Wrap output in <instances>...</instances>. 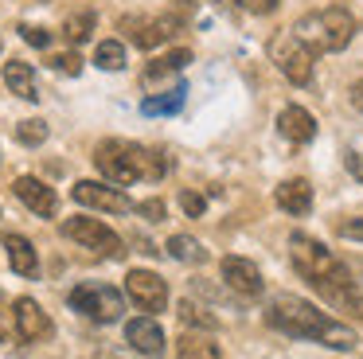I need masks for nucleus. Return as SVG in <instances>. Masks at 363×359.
Wrapping results in <instances>:
<instances>
[{
  "instance_id": "nucleus-1",
  "label": "nucleus",
  "mask_w": 363,
  "mask_h": 359,
  "mask_svg": "<svg viewBox=\"0 0 363 359\" xmlns=\"http://www.w3.org/2000/svg\"><path fill=\"white\" fill-rule=\"evenodd\" d=\"M266 324L281 336H293V340H313V343H324L332 351H352L355 348V332L340 320H332L328 312H320L313 301L305 297H293V293H281L269 301L266 309Z\"/></svg>"
},
{
  "instance_id": "nucleus-2",
  "label": "nucleus",
  "mask_w": 363,
  "mask_h": 359,
  "mask_svg": "<svg viewBox=\"0 0 363 359\" xmlns=\"http://www.w3.org/2000/svg\"><path fill=\"white\" fill-rule=\"evenodd\" d=\"M289 262H293V270H297L320 297H328L332 304H340V297L355 285L347 265L340 262L324 242H316L313 234H301V231L289 234Z\"/></svg>"
},
{
  "instance_id": "nucleus-3",
  "label": "nucleus",
  "mask_w": 363,
  "mask_h": 359,
  "mask_svg": "<svg viewBox=\"0 0 363 359\" xmlns=\"http://www.w3.org/2000/svg\"><path fill=\"white\" fill-rule=\"evenodd\" d=\"M94 164L110 184L129 187L137 180H160L168 172V156L137 145V140H102L94 148Z\"/></svg>"
},
{
  "instance_id": "nucleus-4",
  "label": "nucleus",
  "mask_w": 363,
  "mask_h": 359,
  "mask_svg": "<svg viewBox=\"0 0 363 359\" xmlns=\"http://www.w3.org/2000/svg\"><path fill=\"white\" fill-rule=\"evenodd\" d=\"M355 16L347 12V8H340V4H332V8H324V12H308V16H301L297 23H293V35L297 39H305L308 43V51H344L347 43H352V35H355Z\"/></svg>"
},
{
  "instance_id": "nucleus-5",
  "label": "nucleus",
  "mask_w": 363,
  "mask_h": 359,
  "mask_svg": "<svg viewBox=\"0 0 363 359\" xmlns=\"http://www.w3.org/2000/svg\"><path fill=\"white\" fill-rule=\"evenodd\" d=\"M67 304L74 312H82V316H90L94 324H113V320L125 316V297L113 285H102V281H82V285H74Z\"/></svg>"
},
{
  "instance_id": "nucleus-6",
  "label": "nucleus",
  "mask_w": 363,
  "mask_h": 359,
  "mask_svg": "<svg viewBox=\"0 0 363 359\" xmlns=\"http://www.w3.org/2000/svg\"><path fill=\"white\" fill-rule=\"evenodd\" d=\"M269 59H274V67L281 70L293 86L313 82V51H308V43L297 39L293 31H281V35L269 39Z\"/></svg>"
},
{
  "instance_id": "nucleus-7",
  "label": "nucleus",
  "mask_w": 363,
  "mask_h": 359,
  "mask_svg": "<svg viewBox=\"0 0 363 359\" xmlns=\"http://www.w3.org/2000/svg\"><path fill=\"white\" fill-rule=\"evenodd\" d=\"M63 234L67 238H74L79 246H86L94 258H121V238L110 231L106 223H98V219H90V215H74V219H67L63 223Z\"/></svg>"
},
{
  "instance_id": "nucleus-8",
  "label": "nucleus",
  "mask_w": 363,
  "mask_h": 359,
  "mask_svg": "<svg viewBox=\"0 0 363 359\" xmlns=\"http://www.w3.org/2000/svg\"><path fill=\"white\" fill-rule=\"evenodd\" d=\"M71 195H74V203H82V207L110 211V215H125V211L137 207L118 184H102V180H79V184L71 187Z\"/></svg>"
},
{
  "instance_id": "nucleus-9",
  "label": "nucleus",
  "mask_w": 363,
  "mask_h": 359,
  "mask_svg": "<svg viewBox=\"0 0 363 359\" xmlns=\"http://www.w3.org/2000/svg\"><path fill=\"white\" fill-rule=\"evenodd\" d=\"M125 28H129V39H133L141 51H152V47L168 43L172 35H180L184 16L180 12H164V16H152V20H121V31Z\"/></svg>"
},
{
  "instance_id": "nucleus-10",
  "label": "nucleus",
  "mask_w": 363,
  "mask_h": 359,
  "mask_svg": "<svg viewBox=\"0 0 363 359\" xmlns=\"http://www.w3.org/2000/svg\"><path fill=\"white\" fill-rule=\"evenodd\" d=\"M125 293L141 312H164L168 304V281L149 270H129L125 273Z\"/></svg>"
},
{
  "instance_id": "nucleus-11",
  "label": "nucleus",
  "mask_w": 363,
  "mask_h": 359,
  "mask_svg": "<svg viewBox=\"0 0 363 359\" xmlns=\"http://www.w3.org/2000/svg\"><path fill=\"white\" fill-rule=\"evenodd\" d=\"M12 320H16V336L24 343H43L55 332V328H51V316L32 301V297H20V301L12 304Z\"/></svg>"
},
{
  "instance_id": "nucleus-12",
  "label": "nucleus",
  "mask_w": 363,
  "mask_h": 359,
  "mask_svg": "<svg viewBox=\"0 0 363 359\" xmlns=\"http://www.w3.org/2000/svg\"><path fill=\"white\" fill-rule=\"evenodd\" d=\"M12 192H16V199L24 203L32 215H40V219H55V211H59V195H55V187H48L43 180H35V176H20L16 184H12Z\"/></svg>"
},
{
  "instance_id": "nucleus-13",
  "label": "nucleus",
  "mask_w": 363,
  "mask_h": 359,
  "mask_svg": "<svg viewBox=\"0 0 363 359\" xmlns=\"http://www.w3.org/2000/svg\"><path fill=\"white\" fill-rule=\"evenodd\" d=\"M223 281H227V289H235L238 297H262V289H266L262 270L250 258H223Z\"/></svg>"
},
{
  "instance_id": "nucleus-14",
  "label": "nucleus",
  "mask_w": 363,
  "mask_h": 359,
  "mask_svg": "<svg viewBox=\"0 0 363 359\" xmlns=\"http://www.w3.org/2000/svg\"><path fill=\"white\" fill-rule=\"evenodd\" d=\"M125 340L133 343L141 355H160V351H164V328L157 324V316H137L125 324Z\"/></svg>"
},
{
  "instance_id": "nucleus-15",
  "label": "nucleus",
  "mask_w": 363,
  "mask_h": 359,
  "mask_svg": "<svg viewBox=\"0 0 363 359\" xmlns=\"http://www.w3.org/2000/svg\"><path fill=\"white\" fill-rule=\"evenodd\" d=\"M277 129H281V137L293 140V145H308V140L316 137V117L301 106H285L281 114H277Z\"/></svg>"
},
{
  "instance_id": "nucleus-16",
  "label": "nucleus",
  "mask_w": 363,
  "mask_h": 359,
  "mask_svg": "<svg viewBox=\"0 0 363 359\" xmlns=\"http://www.w3.org/2000/svg\"><path fill=\"white\" fill-rule=\"evenodd\" d=\"M274 199H277V207L281 211H289V215H308L313 211V184L308 180H281L277 184V192H274Z\"/></svg>"
},
{
  "instance_id": "nucleus-17",
  "label": "nucleus",
  "mask_w": 363,
  "mask_h": 359,
  "mask_svg": "<svg viewBox=\"0 0 363 359\" xmlns=\"http://www.w3.org/2000/svg\"><path fill=\"white\" fill-rule=\"evenodd\" d=\"M4 250H9V262L20 277H35L40 273V258H35V246L24 238V234H4Z\"/></svg>"
},
{
  "instance_id": "nucleus-18",
  "label": "nucleus",
  "mask_w": 363,
  "mask_h": 359,
  "mask_svg": "<svg viewBox=\"0 0 363 359\" xmlns=\"http://www.w3.org/2000/svg\"><path fill=\"white\" fill-rule=\"evenodd\" d=\"M184 101H188V82H176L172 90L145 98V101H141V114H145V117H168V114H180Z\"/></svg>"
},
{
  "instance_id": "nucleus-19",
  "label": "nucleus",
  "mask_w": 363,
  "mask_h": 359,
  "mask_svg": "<svg viewBox=\"0 0 363 359\" xmlns=\"http://www.w3.org/2000/svg\"><path fill=\"white\" fill-rule=\"evenodd\" d=\"M176 359H223V351L207 332H184L176 340Z\"/></svg>"
},
{
  "instance_id": "nucleus-20",
  "label": "nucleus",
  "mask_w": 363,
  "mask_h": 359,
  "mask_svg": "<svg viewBox=\"0 0 363 359\" xmlns=\"http://www.w3.org/2000/svg\"><path fill=\"white\" fill-rule=\"evenodd\" d=\"M188 62H191V51H188V47L160 55V59H157V62H149V70H145V86H157V82H164V78L180 74V70L188 67Z\"/></svg>"
},
{
  "instance_id": "nucleus-21",
  "label": "nucleus",
  "mask_w": 363,
  "mask_h": 359,
  "mask_svg": "<svg viewBox=\"0 0 363 359\" xmlns=\"http://www.w3.org/2000/svg\"><path fill=\"white\" fill-rule=\"evenodd\" d=\"M4 86H9L16 98H24V101L40 98V94H35V74H32L28 62H4Z\"/></svg>"
},
{
  "instance_id": "nucleus-22",
  "label": "nucleus",
  "mask_w": 363,
  "mask_h": 359,
  "mask_svg": "<svg viewBox=\"0 0 363 359\" xmlns=\"http://www.w3.org/2000/svg\"><path fill=\"white\" fill-rule=\"evenodd\" d=\"M164 250L176 258V262H184V265H203V262H207L203 242H199V238H191V234H172Z\"/></svg>"
},
{
  "instance_id": "nucleus-23",
  "label": "nucleus",
  "mask_w": 363,
  "mask_h": 359,
  "mask_svg": "<svg viewBox=\"0 0 363 359\" xmlns=\"http://www.w3.org/2000/svg\"><path fill=\"white\" fill-rule=\"evenodd\" d=\"M94 23H98L94 12H74V16H67V20H63V39H67L71 47L86 43V39L94 35Z\"/></svg>"
},
{
  "instance_id": "nucleus-24",
  "label": "nucleus",
  "mask_w": 363,
  "mask_h": 359,
  "mask_svg": "<svg viewBox=\"0 0 363 359\" xmlns=\"http://www.w3.org/2000/svg\"><path fill=\"white\" fill-rule=\"evenodd\" d=\"M176 316H180V324H184V328H199V332H215V324H219V320H215L211 312H207V309H199L196 301H188V297L180 301Z\"/></svg>"
},
{
  "instance_id": "nucleus-25",
  "label": "nucleus",
  "mask_w": 363,
  "mask_h": 359,
  "mask_svg": "<svg viewBox=\"0 0 363 359\" xmlns=\"http://www.w3.org/2000/svg\"><path fill=\"white\" fill-rule=\"evenodd\" d=\"M94 67L102 70H121L125 67V47L118 43V39H106V43L94 47Z\"/></svg>"
},
{
  "instance_id": "nucleus-26",
  "label": "nucleus",
  "mask_w": 363,
  "mask_h": 359,
  "mask_svg": "<svg viewBox=\"0 0 363 359\" xmlns=\"http://www.w3.org/2000/svg\"><path fill=\"white\" fill-rule=\"evenodd\" d=\"M48 121L43 117H28V121H16V140L20 145H28V148H35V145H43L48 140Z\"/></svg>"
},
{
  "instance_id": "nucleus-27",
  "label": "nucleus",
  "mask_w": 363,
  "mask_h": 359,
  "mask_svg": "<svg viewBox=\"0 0 363 359\" xmlns=\"http://www.w3.org/2000/svg\"><path fill=\"white\" fill-rule=\"evenodd\" d=\"M51 70H59V74H82V59H79V55H74V51H67V55H51Z\"/></svg>"
},
{
  "instance_id": "nucleus-28",
  "label": "nucleus",
  "mask_w": 363,
  "mask_h": 359,
  "mask_svg": "<svg viewBox=\"0 0 363 359\" xmlns=\"http://www.w3.org/2000/svg\"><path fill=\"white\" fill-rule=\"evenodd\" d=\"M332 231H336L340 238L363 242V219H336V223H332Z\"/></svg>"
},
{
  "instance_id": "nucleus-29",
  "label": "nucleus",
  "mask_w": 363,
  "mask_h": 359,
  "mask_svg": "<svg viewBox=\"0 0 363 359\" xmlns=\"http://www.w3.org/2000/svg\"><path fill=\"white\" fill-rule=\"evenodd\" d=\"M180 207L188 211L191 219H199V215H203V211H207V199H203V195H199V192H180Z\"/></svg>"
},
{
  "instance_id": "nucleus-30",
  "label": "nucleus",
  "mask_w": 363,
  "mask_h": 359,
  "mask_svg": "<svg viewBox=\"0 0 363 359\" xmlns=\"http://www.w3.org/2000/svg\"><path fill=\"white\" fill-rule=\"evenodd\" d=\"M133 211H137V215H145L149 223H164V215H168L164 203H160V199H145V203H137Z\"/></svg>"
},
{
  "instance_id": "nucleus-31",
  "label": "nucleus",
  "mask_w": 363,
  "mask_h": 359,
  "mask_svg": "<svg viewBox=\"0 0 363 359\" xmlns=\"http://www.w3.org/2000/svg\"><path fill=\"white\" fill-rule=\"evenodd\" d=\"M20 35H24L32 47H48L51 43V31L48 28H28V23H24V28H20Z\"/></svg>"
},
{
  "instance_id": "nucleus-32",
  "label": "nucleus",
  "mask_w": 363,
  "mask_h": 359,
  "mask_svg": "<svg viewBox=\"0 0 363 359\" xmlns=\"http://www.w3.org/2000/svg\"><path fill=\"white\" fill-rule=\"evenodd\" d=\"M344 164H347V172H352V176L363 184V153H355V148H347V153H344Z\"/></svg>"
},
{
  "instance_id": "nucleus-33",
  "label": "nucleus",
  "mask_w": 363,
  "mask_h": 359,
  "mask_svg": "<svg viewBox=\"0 0 363 359\" xmlns=\"http://www.w3.org/2000/svg\"><path fill=\"white\" fill-rule=\"evenodd\" d=\"M238 4H242L246 12H254V16H269L277 8V0H238Z\"/></svg>"
},
{
  "instance_id": "nucleus-34",
  "label": "nucleus",
  "mask_w": 363,
  "mask_h": 359,
  "mask_svg": "<svg viewBox=\"0 0 363 359\" xmlns=\"http://www.w3.org/2000/svg\"><path fill=\"white\" fill-rule=\"evenodd\" d=\"M9 316H12V312H9ZM9 316L0 312V343H9V340H12V332H16V320H9Z\"/></svg>"
},
{
  "instance_id": "nucleus-35",
  "label": "nucleus",
  "mask_w": 363,
  "mask_h": 359,
  "mask_svg": "<svg viewBox=\"0 0 363 359\" xmlns=\"http://www.w3.org/2000/svg\"><path fill=\"white\" fill-rule=\"evenodd\" d=\"M352 106H355V109H359V114H363V78H359V82L352 86Z\"/></svg>"
},
{
  "instance_id": "nucleus-36",
  "label": "nucleus",
  "mask_w": 363,
  "mask_h": 359,
  "mask_svg": "<svg viewBox=\"0 0 363 359\" xmlns=\"http://www.w3.org/2000/svg\"><path fill=\"white\" fill-rule=\"evenodd\" d=\"M219 4H238V0H219Z\"/></svg>"
},
{
  "instance_id": "nucleus-37",
  "label": "nucleus",
  "mask_w": 363,
  "mask_h": 359,
  "mask_svg": "<svg viewBox=\"0 0 363 359\" xmlns=\"http://www.w3.org/2000/svg\"><path fill=\"white\" fill-rule=\"evenodd\" d=\"M0 301H4V293H0Z\"/></svg>"
}]
</instances>
